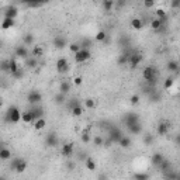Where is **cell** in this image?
Segmentation results:
<instances>
[{"label":"cell","instance_id":"1","mask_svg":"<svg viewBox=\"0 0 180 180\" xmlns=\"http://www.w3.org/2000/svg\"><path fill=\"white\" fill-rule=\"evenodd\" d=\"M6 120L9 122H13V124L21 121V111H20L15 106L9 107V110H7V113H6Z\"/></svg>","mask_w":180,"mask_h":180},{"label":"cell","instance_id":"2","mask_svg":"<svg viewBox=\"0 0 180 180\" xmlns=\"http://www.w3.org/2000/svg\"><path fill=\"white\" fill-rule=\"evenodd\" d=\"M142 75H143V79L147 80V83H149V85H155L156 83V76H158V73H156V69L153 66H147L143 69Z\"/></svg>","mask_w":180,"mask_h":180},{"label":"cell","instance_id":"3","mask_svg":"<svg viewBox=\"0 0 180 180\" xmlns=\"http://www.w3.org/2000/svg\"><path fill=\"white\" fill-rule=\"evenodd\" d=\"M10 169L15 170L17 173H23V172L27 169V162L21 158H14L11 159V163H10Z\"/></svg>","mask_w":180,"mask_h":180},{"label":"cell","instance_id":"4","mask_svg":"<svg viewBox=\"0 0 180 180\" xmlns=\"http://www.w3.org/2000/svg\"><path fill=\"white\" fill-rule=\"evenodd\" d=\"M73 55H75V61H76L77 64H83V62H86L87 59H90L92 52L89 51L87 48H80L76 54H73Z\"/></svg>","mask_w":180,"mask_h":180},{"label":"cell","instance_id":"5","mask_svg":"<svg viewBox=\"0 0 180 180\" xmlns=\"http://www.w3.org/2000/svg\"><path fill=\"white\" fill-rule=\"evenodd\" d=\"M55 68H56V72L58 73H65V72L69 70V62H68L66 58H61L56 61Z\"/></svg>","mask_w":180,"mask_h":180},{"label":"cell","instance_id":"6","mask_svg":"<svg viewBox=\"0 0 180 180\" xmlns=\"http://www.w3.org/2000/svg\"><path fill=\"white\" fill-rule=\"evenodd\" d=\"M41 100H42V96H41V93L38 90H31L27 96V101L30 104H38Z\"/></svg>","mask_w":180,"mask_h":180},{"label":"cell","instance_id":"7","mask_svg":"<svg viewBox=\"0 0 180 180\" xmlns=\"http://www.w3.org/2000/svg\"><path fill=\"white\" fill-rule=\"evenodd\" d=\"M124 122H125V127H128V125H131V124H135V122H139V116L135 113H128L124 117Z\"/></svg>","mask_w":180,"mask_h":180},{"label":"cell","instance_id":"8","mask_svg":"<svg viewBox=\"0 0 180 180\" xmlns=\"http://www.w3.org/2000/svg\"><path fill=\"white\" fill-rule=\"evenodd\" d=\"M28 55H30V52H28L27 45H19L17 48H15V56L23 58V59H27Z\"/></svg>","mask_w":180,"mask_h":180},{"label":"cell","instance_id":"9","mask_svg":"<svg viewBox=\"0 0 180 180\" xmlns=\"http://www.w3.org/2000/svg\"><path fill=\"white\" fill-rule=\"evenodd\" d=\"M33 108H30V114H31V117H33V122L35 121L37 118H40V117H42V114H44V110L41 108V107H37L35 104H33Z\"/></svg>","mask_w":180,"mask_h":180},{"label":"cell","instance_id":"10","mask_svg":"<svg viewBox=\"0 0 180 180\" xmlns=\"http://www.w3.org/2000/svg\"><path fill=\"white\" fill-rule=\"evenodd\" d=\"M61 153L65 158H70L72 153H73V143H65V145H62Z\"/></svg>","mask_w":180,"mask_h":180},{"label":"cell","instance_id":"11","mask_svg":"<svg viewBox=\"0 0 180 180\" xmlns=\"http://www.w3.org/2000/svg\"><path fill=\"white\" fill-rule=\"evenodd\" d=\"M45 145L49 148H54L58 145V137L55 134H49L45 137Z\"/></svg>","mask_w":180,"mask_h":180},{"label":"cell","instance_id":"12","mask_svg":"<svg viewBox=\"0 0 180 180\" xmlns=\"http://www.w3.org/2000/svg\"><path fill=\"white\" fill-rule=\"evenodd\" d=\"M141 61H142V55H141V54H132L128 58V62H130V65H131V68H137L138 65L141 64Z\"/></svg>","mask_w":180,"mask_h":180},{"label":"cell","instance_id":"13","mask_svg":"<svg viewBox=\"0 0 180 180\" xmlns=\"http://www.w3.org/2000/svg\"><path fill=\"white\" fill-rule=\"evenodd\" d=\"M11 158H13L11 151L2 147V149H0V160H10Z\"/></svg>","mask_w":180,"mask_h":180},{"label":"cell","instance_id":"14","mask_svg":"<svg viewBox=\"0 0 180 180\" xmlns=\"http://www.w3.org/2000/svg\"><path fill=\"white\" fill-rule=\"evenodd\" d=\"M45 125H46V120L44 118V117H40V118H37L34 121V130L41 131V130L45 128Z\"/></svg>","mask_w":180,"mask_h":180},{"label":"cell","instance_id":"15","mask_svg":"<svg viewBox=\"0 0 180 180\" xmlns=\"http://www.w3.org/2000/svg\"><path fill=\"white\" fill-rule=\"evenodd\" d=\"M121 137H122V132L120 131L118 128H113L110 131V141L111 142H118Z\"/></svg>","mask_w":180,"mask_h":180},{"label":"cell","instance_id":"16","mask_svg":"<svg viewBox=\"0 0 180 180\" xmlns=\"http://www.w3.org/2000/svg\"><path fill=\"white\" fill-rule=\"evenodd\" d=\"M127 128H128V131L131 132V134H135V135H138V134H141V132H142V125H141L139 122H135V124L128 125Z\"/></svg>","mask_w":180,"mask_h":180},{"label":"cell","instance_id":"17","mask_svg":"<svg viewBox=\"0 0 180 180\" xmlns=\"http://www.w3.org/2000/svg\"><path fill=\"white\" fill-rule=\"evenodd\" d=\"M156 131H158V135H162V137H163V135H166L169 132V124L168 122H160V124H158V130H156Z\"/></svg>","mask_w":180,"mask_h":180},{"label":"cell","instance_id":"18","mask_svg":"<svg viewBox=\"0 0 180 180\" xmlns=\"http://www.w3.org/2000/svg\"><path fill=\"white\" fill-rule=\"evenodd\" d=\"M17 14H19V10H17V7H14V6L7 7L6 11H4V15H6V17H10V19H15Z\"/></svg>","mask_w":180,"mask_h":180},{"label":"cell","instance_id":"19","mask_svg":"<svg viewBox=\"0 0 180 180\" xmlns=\"http://www.w3.org/2000/svg\"><path fill=\"white\" fill-rule=\"evenodd\" d=\"M72 90V85H70L68 80H65V82L61 83V86H59V92L64 93V94H68V93Z\"/></svg>","mask_w":180,"mask_h":180},{"label":"cell","instance_id":"20","mask_svg":"<svg viewBox=\"0 0 180 180\" xmlns=\"http://www.w3.org/2000/svg\"><path fill=\"white\" fill-rule=\"evenodd\" d=\"M48 0H21V3L27 4V6H31V7H35V6H40V4H44L46 3Z\"/></svg>","mask_w":180,"mask_h":180},{"label":"cell","instance_id":"21","mask_svg":"<svg viewBox=\"0 0 180 180\" xmlns=\"http://www.w3.org/2000/svg\"><path fill=\"white\" fill-rule=\"evenodd\" d=\"M14 25V19H10V17H4L3 23H2V30H9Z\"/></svg>","mask_w":180,"mask_h":180},{"label":"cell","instance_id":"22","mask_svg":"<svg viewBox=\"0 0 180 180\" xmlns=\"http://www.w3.org/2000/svg\"><path fill=\"white\" fill-rule=\"evenodd\" d=\"M54 44H55V46L58 49H62L66 46V40H65L64 37H56L55 40H54Z\"/></svg>","mask_w":180,"mask_h":180},{"label":"cell","instance_id":"23","mask_svg":"<svg viewBox=\"0 0 180 180\" xmlns=\"http://www.w3.org/2000/svg\"><path fill=\"white\" fill-rule=\"evenodd\" d=\"M54 100H55V103L58 104V106H62V104L66 101V94H64V93H56L55 97H54Z\"/></svg>","mask_w":180,"mask_h":180},{"label":"cell","instance_id":"24","mask_svg":"<svg viewBox=\"0 0 180 180\" xmlns=\"http://www.w3.org/2000/svg\"><path fill=\"white\" fill-rule=\"evenodd\" d=\"M118 143H120V147H122V148H125V149H127V148L131 147V139H130L128 137H124V135H122V137L120 138Z\"/></svg>","mask_w":180,"mask_h":180},{"label":"cell","instance_id":"25","mask_svg":"<svg viewBox=\"0 0 180 180\" xmlns=\"http://www.w3.org/2000/svg\"><path fill=\"white\" fill-rule=\"evenodd\" d=\"M70 111H72V116L80 117L83 114V107L80 106V104H76L75 107H72V108H70Z\"/></svg>","mask_w":180,"mask_h":180},{"label":"cell","instance_id":"26","mask_svg":"<svg viewBox=\"0 0 180 180\" xmlns=\"http://www.w3.org/2000/svg\"><path fill=\"white\" fill-rule=\"evenodd\" d=\"M114 4H116V0H103V9L106 10V11L113 10Z\"/></svg>","mask_w":180,"mask_h":180},{"label":"cell","instance_id":"27","mask_svg":"<svg viewBox=\"0 0 180 180\" xmlns=\"http://www.w3.org/2000/svg\"><path fill=\"white\" fill-rule=\"evenodd\" d=\"M168 70L169 72H177V70H179V62L177 61H169L168 62Z\"/></svg>","mask_w":180,"mask_h":180},{"label":"cell","instance_id":"28","mask_svg":"<svg viewBox=\"0 0 180 180\" xmlns=\"http://www.w3.org/2000/svg\"><path fill=\"white\" fill-rule=\"evenodd\" d=\"M20 70V68H19V64L14 61V59H10V69H9V72L11 75H14L15 72H19Z\"/></svg>","mask_w":180,"mask_h":180},{"label":"cell","instance_id":"29","mask_svg":"<svg viewBox=\"0 0 180 180\" xmlns=\"http://www.w3.org/2000/svg\"><path fill=\"white\" fill-rule=\"evenodd\" d=\"M23 44L24 45H33L34 44V34H25L23 38Z\"/></svg>","mask_w":180,"mask_h":180},{"label":"cell","instance_id":"30","mask_svg":"<svg viewBox=\"0 0 180 180\" xmlns=\"http://www.w3.org/2000/svg\"><path fill=\"white\" fill-rule=\"evenodd\" d=\"M163 155H162V153H155V155L152 156V165L153 166H158L159 163H160L162 160H163Z\"/></svg>","mask_w":180,"mask_h":180},{"label":"cell","instance_id":"31","mask_svg":"<svg viewBox=\"0 0 180 180\" xmlns=\"http://www.w3.org/2000/svg\"><path fill=\"white\" fill-rule=\"evenodd\" d=\"M21 121L24 122V124H31V122H33V117H31L30 111H25V113L21 114Z\"/></svg>","mask_w":180,"mask_h":180},{"label":"cell","instance_id":"32","mask_svg":"<svg viewBox=\"0 0 180 180\" xmlns=\"http://www.w3.org/2000/svg\"><path fill=\"white\" fill-rule=\"evenodd\" d=\"M131 25H132V28H135V30H141L142 28V20L141 19H134L131 21Z\"/></svg>","mask_w":180,"mask_h":180},{"label":"cell","instance_id":"33","mask_svg":"<svg viewBox=\"0 0 180 180\" xmlns=\"http://www.w3.org/2000/svg\"><path fill=\"white\" fill-rule=\"evenodd\" d=\"M93 143H94L96 147H103V145H104V138L100 137V135H96V137L93 138Z\"/></svg>","mask_w":180,"mask_h":180},{"label":"cell","instance_id":"34","mask_svg":"<svg viewBox=\"0 0 180 180\" xmlns=\"http://www.w3.org/2000/svg\"><path fill=\"white\" fill-rule=\"evenodd\" d=\"M86 168H87L89 170H96V163H94V160H93L92 158L86 159Z\"/></svg>","mask_w":180,"mask_h":180},{"label":"cell","instance_id":"35","mask_svg":"<svg viewBox=\"0 0 180 180\" xmlns=\"http://www.w3.org/2000/svg\"><path fill=\"white\" fill-rule=\"evenodd\" d=\"M33 56L34 58H41V56H42V48H41V46H34Z\"/></svg>","mask_w":180,"mask_h":180},{"label":"cell","instance_id":"36","mask_svg":"<svg viewBox=\"0 0 180 180\" xmlns=\"http://www.w3.org/2000/svg\"><path fill=\"white\" fill-rule=\"evenodd\" d=\"M25 61H27V66L28 68H35V66H37V58H34V56H31V58H30V56H28V58L27 59H25Z\"/></svg>","mask_w":180,"mask_h":180},{"label":"cell","instance_id":"37","mask_svg":"<svg viewBox=\"0 0 180 180\" xmlns=\"http://www.w3.org/2000/svg\"><path fill=\"white\" fill-rule=\"evenodd\" d=\"M151 27H152L153 30H159V28L162 27V20H159V19L152 20V21H151Z\"/></svg>","mask_w":180,"mask_h":180},{"label":"cell","instance_id":"38","mask_svg":"<svg viewBox=\"0 0 180 180\" xmlns=\"http://www.w3.org/2000/svg\"><path fill=\"white\" fill-rule=\"evenodd\" d=\"M80 48H82V46H80V44H77V42H72L69 45V49H70V52H72V54H76Z\"/></svg>","mask_w":180,"mask_h":180},{"label":"cell","instance_id":"39","mask_svg":"<svg viewBox=\"0 0 180 180\" xmlns=\"http://www.w3.org/2000/svg\"><path fill=\"white\" fill-rule=\"evenodd\" d=\"M0 69L3 72H9L10 69V61H2L0 62Z\"/></svg>","mask_w":180,"mask_h":180},{"label":"cell","instance_id":"40","mask_svg":"<svg viewBox=\"0 0 180 180\" xmlns=\"http://www.w3.org/2000/svg\"><path fill=\"white\" fill-rule=\"evenodd\" d=\"M173 83H174V79L173 77H168V79L165 80V83H163V87L166 89V90H169V89L173 86Z\"/></svg>","mask_w":180,"mask_h":180},{"label":"cell","instance_id":"41","mask_svg":"<svg viewBox=\"0 0 180 180\" xmlns=\"http://www.w3.org/2000/svg\"><path fill=\"white\" fill-rule=\"evenodd\" d=\"M80 138H82L83 143H90V141H92V138H90V134H89V132H83V134L80 135Z\"/></svg>","mask_w":180,"mask_h":180},{"label":"cell","instance_id":"42","mask_svg":"<svg viewBox=\"0 0 180 180\" xmlns=\"http://www.w3.org/2000/svg\"><path fill=\"white\" fill-rule=\"evenodd\" d=\"M106 38H107V34L104 33V31H99V33L96 34V40L97 41H101V42H103V41H106Z\"/></svg>","mask_w":180,"mask_h":180},{"label":"cell","instance_id":"43","mask_svg":"<svg viewBox=\"0 0 180 180\" xmlns=\"http://www.w3.org/2000/svg\"><path fill=\"white\" fill-rule=\"evenodd\" d=\"M166 17V11L163 9H158L156 10V19H159V20H162V19H165Z\"/></svg>","mask_w":180,"mask_h":180},{"label":"cell","instance_id":"44","mask_svg":"<svg viewBox=\"0 0 180 180\" xmlns=\"http://www.w3.org/2000/svg\"><path fill=\"white\" fill-rule=\"evenodd\" d=\"M85 104H86V107H87V108H93V107L96 106V101L93 100V99H87V100L85 101Z\"/></svg>","mask_w":180,"mask_h":180},{"label":"cell","instance_id":"45","mask_svg":"<svg viewBox=\"0 0 180 180\" xmlns=\"http://www.w3.org/2000/svg\"><path fill=\"white\" fill-rule=\"evenodd\" d=\"M128 58H130V56L128 55H127V54H124V55H121V56H120V59H118V64H127V62H128Z\"/></svg>","mask_w":180,"mask_h":180},{"label":"cell","instance_id":"46","mask_svg":"<svg viewBox=\"0 0 180 180\" xmlns=\"http://www.w3.org/2000/svg\"><path fill=\"white\" fill-rule=\"evenodd\" d=\"M134 177H135V179H138V180H147L148 179V174L147 173H137Z\"/></svg>","mask_w":180,"mask_h":180},{"label":"cell","instance_id":"47","mask_svg":"<svg viewBox=\"0 0 180 180\" xmlns=\"http://www.w3.org/2000/svg\"><path fill=\"white\" fill-rule=\"evenodd\" d=\"M143 4H145V7H147V9H151V7L155 6V0H145V2H143Z\"/></svg>","mask_w":180,"mask_h":180},{"label":"cell","instance_id":"48","mask_svg":"<svg viewBox=\"0 0 180 180\" xmlns=\"http://www.w3.org/2000/svg\"><path fill=\"white\" fill-rule=\"evenodd\" d=\"M131 103L132 104H138V103H139V96H137V94L132 96V97H131Z\"/></svg>","mask_w":180,"mask_h":180},{"label":"cell","instance_id":"49","mask_svg":"<svg viewBox=\"0 0 180 180\" xmlns=\"http://www.w3.org/2000/svg\"><path fill=\"white\" fill-rule=\"evenodd\" d=\"M82 82H83V79L80 76H77V77H75V79H73V83H75V85H77V86L82 85Z\"/></svg>","mask_w":180,"mask_h":180},{"label":"cell","instance_id":"50","mask_svg":"<svg viewBox=\"0 0 180 180\" xmlns=\"http://www.w3.org/2000/svg\"><path fill=\"white\" fill-rule=\"evenodd\" d=\"M143 141H145V142H148V143H151V142H152V137H151V135H149V134H148V135H147V137L143 138Z\"/></svg>","mask_w":180,"mask_h":180},{"label":"cell","instance_id":"51","mask_svg":"<svg viewBox=\"0 0 180 180\" xmlns=\"http://www.w3.org/2000/svg\"><path fill=\"white\" fill-rule=\"evenodd\" d=\"M3 106V100H2V99H0V107Z\"/></svg>","mask_w":180,"mask_h":180}]
</instances>
